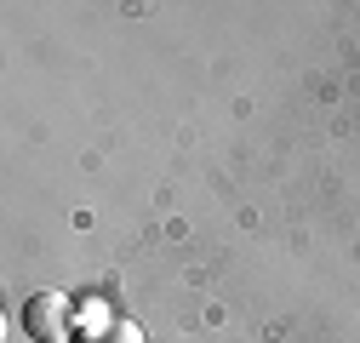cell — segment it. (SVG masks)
I'll return each instance as SVG.
<instances>
[{"label": "cell", "instance_id": "cell-2", "mask_svg": "<svg viewBox=\"0 0 360 343\" xmlns=\"http://www.w3.org/2000/svg\"><path fill=\"white\" fill-rule=\"evenodd\" d=\"M80 343H143V332L131 326V321H103L98 332H86Z\"/></svg>", "mask_w": 360, "mask_h": 343}, {"label": "cell", "instance_id": "cell-1", "mask_svg": "<svg viewBox=\"0 0 360 343\" xmlns=\"http://www.w3.org/2000/svg\"><path fill=\"white\" fill-rule=\"evenodd\" d=\"M23 326L40 343H63L69 337V297L63 292H34L29 304H23Z\"/></svg>", "mask_w": 360, "mask_h": 343}]
</instances>
